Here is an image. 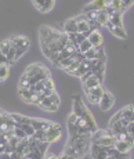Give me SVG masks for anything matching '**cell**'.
<instances>
[{"label": "cell", "mask_w": 134, "mask_h": 159, "mask_svg": "<svg viewBox=\"0 0 134 159\" xmlns=\"http://www.w3.org/2000/svg\"><path fill=\"white\" fill-rule=\"evenodd\" d=\"M109 6L115 11H122V0H109ZM123 13V11H122Z\"/></svg>", "instance_id": "obj_30"}, {"label": "cell", "mask_w": 134, "mask_h": 159, "mask_svg": "<svg viewBox=\"0 0 134 159\" xmlns=\"http://www.w3.org/2000/svg\"><path fill=\"white\" fill-rule=\"evenodd\" d=\"M62 139V126L57 122H51L50 126L46 129V141L53 144Z\"/></svg>", "instance_id": "obj_5"}, {"label": "cell", "mask_w": 134, "mask_h": 159, "mask_svg": "<svg viewBox=\"0 0 134 159\" xmlns=\"http://www.w3.org/2000/svg\"><path fill=\"white\" fill-rule=\"evenodd\" d=\"M106 159H115V158H112V157H108V158H106Z\"/></svg>", "instance_id": "obj_46"}, {"label": "cell", "mask_w": 134, "mask_h": 159, "mask_svg": "<svg viewBox=\"0 0 134 159\" xmlns=\"http://www.w3.org/2000/svg\"><path fill=\"white\" fill-rule=\"evenodd\" d=\"M90 152H91V158L93 159H106L109 157L106 152V147H101L96 143H91L90 147Z\"/></svg>", "instance_id": "obj_10"}, {"label": "cell", "mask_w": 134, "mask_h": 159, "mask_svg": "<svg viewBox=\"0 0 134 159\" xmlns=\"http://www.w3.org/2000/svg\"><path fill=\"white\" fill-rule=\"evenodd\" d=\"M39 107H40L42 109H44V111H48V112H56L57 109H58V107L51 101L50 97H44V98L40 101V104H39Z\"/></svg>", "instance_id": "obj_14"}, {"label": "cell", "mask_w": 134, "mask_h": 159, "mask_svg": "<svg viewBox=\"0 0 134 159\" xmlns=\"http://www.w3.org/2000/svg\"><path fill=\"white\" fill-rule=\"evenodd\" d=\"M98 105H100V109H101V111H104V112L111 111L112 107L115 105V97H114V94H112L111 91H106L105 90L104 96L101 97V101L98 102Z\"/></svg>", "instance_id": "obj_8"}, {"label": "cell", "mask_w": 134, "mask_h": 159, "mask_svg": "<svg viewBox=\"0 0 134 159\" xmlns=\"http://www.w3.org/2000/svg\"><path fill=\"white\" fill-rule=\"evenodd\" d=\"M44 86L46 89H48V90H56V83H54V80L51 78H47L44 80Z\"/></svg>", "instance_id": "obj_33"}, {"label": "cell", "mask_w": 134, "mask_h": 159, "mask_svg": "<svg viewBox=\"0 0 134 159\" xmlns=\"http://www.w3.org/2000/svg\"><path fill=\"white\" fill-rule=\"evenodd\" d=\"M17 125H18V126H20L24 131H25L26 134H28V137L33 136V133H35V129L32 127V125H28V123H17Z\"/></svg>", "instance_id": "obj_26"}, {"label": "cell", "mask_w": 134, "mask_h": 159, "mask_svg": "<svg viewBox=\"0 0 134 159\" xmlns=\"http://www.w3.org/2000/svg\"><path fill=\"white\" fill-rule=\"evenodd\" d=\"M11 159H24V157L21 154H18L17 151H14V152H11Z\"/></svg>", "instance_id": "obj_42"}, {"label": "cell", "mask_w": 134, "mask_h": 159, "mask_svg": "<svg viewBox=\"0 0 134 159\" xmlns=\"http://www.w3.org/2000/svg\"><path fill=\"white\" fill-rule=\"evenodd\" d=\"M10 127H8V125L6 123V122H0V133H6Z\"/></svg>", "instance_id": "obj_38"}, {"label": "cell", "mask_w": 134, "mask_h": 159, "mask_svg": "<svg viewBox=\"0 0 134 159\" xmlns=\"http://www.w3.org/2000/svg\"><path fill=\"white\" fill-rule=\"evenodd\" d=\"M123 13L122 11H115L112 15H109V22L114 24L115 26H123Z\"/></svg>", "instance_id": "obj_20"}, {"label": "cell", "mask_w": 134, "mask_h": 159, "mask_svg": "<svg viewBox=\"0 0 134 159\" xmlns=\"http://www.w3.org/2000/svg\"><path fill=\"white\" fill-rule=\"evenodd\" d=\"M72 112L76 114L78 118L83 119L86 126L89 127V130L91 131V134L96 133V131L98 130V126H97V122H96V119H94V116L91 115L89 108L84 105L83 101H82V98H80V96H78V94L74 96V111Z\"/></svg>", "instance_id": "obj_1"}, {"label": "cell", "mask_w": 134, "mask_h": 159, "mask_svg": "<svg viewBox=\"0 0 134 159\" xmlns=\"http://www.w3.org/2000/svg\"><path fill=\"white\" fill-rule=\"evenodd\" d=\"M122 118H123V116H122V112L119 111L116 115L114 116V118L111 119V120H109V125H111V123H115V122H118V120H119V119H122Z\"/></svg>", "instance_id": "obj_40"}, {"label": "cell", "mask_w": 134, "mask_h": 159, "mask_svg": "<svg viewBox=\"0 0 134 159\" xmlns=\"http://www.w3.org/2000/svg\"><path fill=\"white\" fill-rule=\"evenodd\" d=\"M14 131H15V136L18 137V139L20 140H22V139H26V137H28V134L25 133V131H24L22 129H21L20 126H18L17 123H15V126H14Z\"/></svg>", "instance_id": "obj_29"}, {"label": "cell", "mask_w": 134, "mask_h": 159, "mask_svg": "<svg viewBox=\"0 0 134 159\" xmlns=\"http://www.w3.org/2000/svg\"><path fill=\"white\" fill-rule=\"evenodd\" d=\"M48 145H50V143H47V141H39L38 149H39V151H40L43 155H46V152H47V149H48Z\"/></svg>", "instance_id": "obj_32"}, {"label": "cell", "mask_w": 134, "mask_h": 159, "mask_svg": "<svg viewBox=\"0 0 134 159\" xmlns=\"http://www.w3.org/2000/svg\"><path fill=\"white\" fill-rule=\"evenodd\" d=\"M96 22L100 26H106V24L109 22V15L105 10H100L97 11V17H96Z\"/></svg>", "instance_id": "obj_18"}, {"label": "cell", "mask_w": 134, "mask_h": 159, "mask_svg": "<svg viewBox=\"0 0 134 159\" xmlns=\"http://www.w3.org/2000/svg\"><path fill=\"white\" fill-rule=\"evenodd\" d=\"M115 148H116L119 152H123V154H129V151L133 148V145L129 144L127 141H124V140H118L116 144H115Z\"/></svg>", "instance_id": "obj_21"}, {"label": "cell", "mask_w": 134, "mask_h": 159, "mask_svg": "<svg viewBox=\"0 0 134 159\" xmlns=\"http://www.w3.org/2000/svg\"><path fill=\"white\" fill-rule=\"evenodd\" d=\"M116 141H118V137L108 130V133H106L105 136H102L101 139L96 140V141H93V143H96V144H98L101 147H115Z\"/></svg>", "instance_id": "obj_11"}, {"label": "cell", "mask_w": 134, "mask_h": 159, "mask_svg": "<svg viewBox=\"0 0 134 159\" xmlns=\"http://www.w3.org/2000/svg\"><path fill=\"white\" fill-rule=\"evenodd\" d=\"M108 4H109V0H93V2H90L89 4L84 6V7L82 8V14H87V13H91V11L104 10Z\"/></svg>", "instance_id": "obj_7"}, {"label": "cell", "mask_w": 134, "mask_h": 159, "mask_svg": "<svg viewBox=\"0 0 134 159\" xmlns=\"http://www.w3.org/2000/svg\"><path fill=\"white\" fill-rule=\"evenodd\" d=\"M0 159H11V154H8V152H2V154H0Z\"/></svg>", "instance_id": "obj_44"}, {"label": "cell", "mask_w": 134, "mask_h": 159, "mask_svg": "<svg viewBox=\"0 0 134 159\" xmlns=\"http://www.w3.org/2000/svg\"><path fill=\"white\" fill-rule=\"evenodd\" d=\"M80 64H82L80 61H78V60H76V58H75V60H74V62H72L71 65H69L68 68L65 69V71L68 72L69 75H74V73H75V72H76V71H78V69H79V66H80Z\"/></svg>", "instance_id": "obj_25"}, {"label": "cell", "mask_w": 134, "mask_h": 159, "mask_svg": "<svg viewBox=\"0 0 134 159\" xmlns=\"http://www.w3.org/2000/svg\"><path fill=\"white\" fill-rule=\"evenodd\" d=\"M78 119H79V118L76 116V114H74V112H72V114L68 116V119H66V123H68V125H75L76 122H78Z\"/></svg>", "instance_id": "obj_36"}, {"label": "cell", "mask_w": 134, "mask_h": 159, "mask_svg": "<svg viewBox=\"0 0 134 159\" xmlns=\"http://www.w3.org/2000/svg\"><path fill=\"white\" fill-rule=\"evenodd\" d=\"M4 64H8L7 57H6L4 54L2 53V50H0V65H4Z\"/></svg>", "instance_id": "obj_41"}, {"label": "cell", "mask_w": 134, "mask_h": 159, "mask_svg": "<svg viewBox=\"0 0 134 159\" xmlns=\"http://www.w3.org/2000/svg\"><path fill=\"white\" fill-rule=\"evenodd\" d=\"M91 47H93V46H91L90 40H89V39H86V40H83L80 44H79V51L84 54V53H87V51H89Z\"/></svg>", "instance_id": "obj_27"}, {"label": "cell", "mask_w": 134, "mask_h": 159, "mask_svg": "<svg viewBox=\"0 0 134 159\" xmlns=\"http://www.w3.org/2000/svg\"><path fill=\"white\" fill-rule=\"evenodd\" d=\"M84 91H86L87 101L90 102V105H96V104H98L101 101V97L104 96L105 89L102 87V84H100V86L90 89V90H84Z\"/></svg>", "instance_id": "obj_6"}, {"label": "cell", "mask_w": 134, "mask_h": 159, "mask_svg": "<svg viewBox=\"0 0 134 159\" xmlns=\"http://www.w3.org/2000/svg\"><path fill=\"white\" fill-rule=\"evenodd\" d=\"M46 159H60L58 157H56V155H50V157H47Z\"/></svg>", "instance_id": "obj_45"}, {"label": "cell", "mask_w": 134, "mask_h": 159, "mask_svg": "<svg viewBox=\"0 0 134 159\" xmlns=\"http://www.w3.org/2000/svg\"><path fill=\"white\" fill-rule=\"evenodd\" d=\"M50 98H51V101H53L54 104H56L57 107H60V104H61V98H60V96L57 94V91H54L53 94L50 96Z\"/></svg>", "instance_id": "obj_34"}, {"label": "cell", "mask_w": 134, "mask_h": 159, "mask_svg": "<svg viewBox=\"0 0 134 159\" xmlns=\"http://www.w3.org/2000/svg\"><path fill=\"white\" fill-rule=\"evenodd\" d=\"M43 157H44V155L42 154L38 148L30 149L28 154H26V158H28V159H43Z\"/></svg>", "instance_id": "obj_24"}, {"label": "cell", "mask_w": 134, "mask_h": 159, "mask_svg": "<svg viewBox=\"0 0 134 159\" xmlns=\"http://www.w3.org/2000/svg\"><path fill=\"white\" fill-rule=\"evenodd\" d=\"M7 144H8L7 137L4 136V133H0V154L6 151V148H7Z\"/></svg>", "instance_id": "obj_28"}, {"label": "cell", "mask_w": 134, "mask_h": 159, "mask_svg": "<svg viewBox=\"0 0 134 159\" xmlns=\"http://www.w3.org/2000/svg\"><path fill=\"white\" fill-rule=\"evenodd\" d=\"M64 32L65 33H78V20L76 18H71V20L65 21L64 24Z\"/></svg>", "instance_id": "obj_16"}, {"label": "cell", "mask_w": 134, "mask_h": 159, "mask_svg": "<svg viewBox=\"0 0 134 159\" xmlns=\"http://www.w3.org/2000/svg\"><path fill=\"white\" fill-rule=\"evenodd\" d=\"M120 112H122V116H123V119H126L129 123L134 122V107L133 105L124 107L123 109H120Z\"/></svg>", "instance_id": "obj_19"}, {"label": "cell", "mask_w": 134, "mask_h": 159, "mask_svg": "<svg viewBox=\"0 0 134 159\" xmlns=\"http://www.w3.org/2000/svg\"><path fill=\"white\" fill-rule=\"evenodd\" d=\"M51 122L50 120H46V119H39V118H32V127L35 130H46L48 126H50Z\"/></svg>", "instance_id": "obj_13"}, {"label": "cell", "mask_w": 134, "mask_h": 159, "mask_svg": "<svg viewBox=\"0 0 134 159\" xmlns=\"http://www.w3.org/2000/svg\"><path fill=\"white\" fill-rule=\"evenodd\" d=\"M32 137H35L39 141H46V130H35Z\"/></svg>", "instance_id": "obj_31"}, {"label": "cell", "mask_w": 134, "mask_h": 159, "mask_svg": "<svg viewBox=\"0 0 134 159\" xmlns=\"http://www.w3.org/2000/svg\"><path fill=\"white\" fill-rule=\"evenodd\" d=\"M33 4H35V7L38 8V11L46 14V13H50V11L54 8L56 0H33Z\"/></svg>", "instance_id": "obj_9"}, {"label": "cell", "mask_w": 134, "mask_h": 159, "mask_svg": "<svg viewBox=\"0 0 134 159\" xmlns=\"http://www.w3.org/2000/svg\"><path fill=\"white\" fill-rule=\"evenodd\" d=\"M68 145L78 152L79 158H84L89 155L90 147H91V136H82V134H74V136H68Z\"/></svg>", "instance_id": "obj_3"}, {"label": "cell", "mask_w": 134, "mask_h": 159, "mask_svg": "<svg viewBox=\"0 0 134 159\" xmlns=\"http://www.w3.org/2000/svg\"><path fill=\"white\" fill-rule=\"evenodd\" d=\"M4 136L7 137V140H10V139H13V137H15V131H14V127H10L7 131L4 133Z\"/></svg>", "instance_id": "obj_37"}, {"label": "cell", "mask_w": 134, "mask_h": 159, "mask_svg": "<svg viewBox=\"0 0 134 159\" xmlns=\"http://www.w3.org/2000/svg\"><path fill=\"white\" fill-rule=\"evenodd\" d=\"M127 134H130V136L134 137V122L127 125Z\"/></svg>", "instance_id": "obj_39"}, {"label": "cell", "mask_w": 134, "mask_h": 159, "mask_svg": "<svg viewBox=\"0 0 134 159\" xmlns=\"http://www.w3.org/2000/svg\"><path fill=\"white\" fill-rule=\"evenodd\" d=\"M11 47H13V43H11L10 39H6V40L0 42V50H2V53L4 54V56H7L8 51L11 50Z\"/></svg>", "instance_id": "obj_22"}, {"label": "cell", "mask_w": 134, "mask_h": 159, "mask_svg": "<svg viewBox=\"0 0 134 159\" xmlns=\"http://www.w3.org/2000/svg\"><path fill=\"white\" fill-rule=\"evenodd\" d=\"M90 40V43L93 47H100V46H102V42H104V38H102L101 32H100L98 29L93 30V32L90 33V36L87 38Z\"/></svg>", "instance_id": "obj_12"}, {"label": "cell", "mask_w": 134, "mask_h": 159, "mask_svg": "<svg viewBox=\"0 0 134 159\" xmlns=\"http://www.w3.org/2000/svg\"><path fill=\"white\" fill-rule=\"evenodd\" d=\"M13 46L15 47V51H17V60L21 58L24 54L28 51L29 46H30V40L26 36H21V35H17V36H13L10 39Z\"/></svg>", "instance_id": "obj_4"}, {"label": "cell", "mask_w": 134, "mask_h": 159, "mask_svg": "<svg viewBox=\"0 0 134 159\" xmlns=\"http://www.w3.org/2000/svg\"><path fill=\"white\" fill-rule=\"evenodd\" d=\"M106 26H108V29L111 30L115 36H118L119 39H126L127 38V33H126V30H124L123 26H115L114 24H111V22L106 24Z\"/></svg>", "instance_id": "obj_17"}, {"label": "cell", "mask_w": 134, "mask_h": 159, "mask_svg": "<svg viewBox=\"0 0 134 159\" xmlns=\"http://www.w3.org/2000/svg\"><path fill=\"white\" fill-rule=\"evenodd\" d=\"M133 3H134V0H122V11H124L129 7H132Z\"/></svg>", "instance_id": "obj_35"}, {"label": "cell", "mask_w": 134, "mask_h": 159, "mask_svg": "<svg viewBox=\"0 0 134 159\" xmlns=\"http://www.w3.org/2000/svg\"><path fill=\"white\" fill-rule=\"evenodd\" d=\"M22 76L25 79H28L29 86H33V84L50 78V71H48L44 65L36 62V64H30L28 68H26V71L24 72Z\"/></svg>", "instance_id": "obj_2"}, {"label": "cell", "mask_w": 134, "mask_h": 159, "mask_svg": "<svg viewBox=\"0 0 134 159\" xmlns=\"http://www.w3.org/2000/svg\"><path fill=\"white\" fill-rule=\"evenodd\" d=\"M8 76H10V65L8 64L0 65V80H7Z\"/></svg>", "instance_id": "obj_23"}, {"label": "cell", "mask_w": 134, "mask_h": 159, "mask_svg": "<svg viewBox=\"0 0 134 159\" xmlns=\"http://www.w3.org/2000/svg\"><path fill=\"white\" fill-rule=\"evenodd\" d=\"M100 84H102L101 80H100L97 76H94V75L89 76L87 79H84V80H83V87H84V90H90V89H94V87L100 86Z\"/></svg>", "instance_id": "obj_15"}, {"label": "cell", "mask_w": 134, "mask_h": 159, "mask_svg": "<svg viewBox=\"0 0 134 159\" xmlns=\"http://www.w3.org/2000/svg\"><path fill=\"white\" fill-rule=\"evenodd\" d=\"M60 159H78V158H75V157H72V155H68V154H65V152H62V155L61 157H58Z\"/></svg>", "instance_id": "obj_43"}]
</instances>
